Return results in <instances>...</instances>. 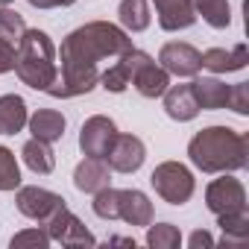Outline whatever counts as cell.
Returning <instances> with one entry per match:
<instances>
[{
	"instance_id": "1",
	"label": "cell",
	"mask_w": 249,
	"mask_h": 249,
	"mask_svg": "<svg viewBox=\"0 0 249 249\" xmlns=\"http://www.w3.org/2000/svg\"><path fill=\"white\" fill-rule=\"evenodd\" d=\"M126 50H132V38L108 21H91L73 30L62 41V68L47 94L56 100L88 94L100 82V62L117 59Z\"/></svg>"
},
{
	"instance_id": "2",
	"label": "cell",
	"mask_w": 249,
	"mask_h": 249,
	"mask_svg": "<svg viewBox=\"0 0 249 249\" xmlns=\"http://www.w3.org/2000/svg\"><path fill=\"white\" fill-rule=\"evenodd\" d=\"M188 156L202 173H234L249 164V138L229 126H205L191 138Z\"/></svg>"
},
{
	"instance_id": "3",
	"label": "cell",
	"mask_w": 249,
	"mask_h": 249,
	"mask_svg": "<svg viewBox=\"0 0 249 249\" xmlns=\"http://www.w3.org/2000/svg\"><path fill=\"white\" fill-rule=\"evenodd\" d=\"M15 73L21 76L24 85L36 88V91H47L56 82V76H59L56 47L47 33L24 30V36L15 47Z\"/></svg>"
},
{
	"instance_id": "4",
	"label": "cell",
	"mask_w": 249,
	"mask_h": 249,
	"mask_svg": "<svg viewBox=\"0 0 249 249\" xmlns=\"http://www.w3.org/2000/svg\"><path fill=\"white\" fill-rule=\"evenodd\" d=\"M120 59H123V65H126V71H129V85H135V91H138L141 97L156 100V97H161V94L167 91L170 73H167L161 65H156V62L150 59V53L132 47V50L123 53Z\"/></svg>"
},
{
	"instance_id": "5",
	"label": "cell",
	"mask_w": 249,
	"mask_h": 249,
	"mask_svg": "<svg viewBox=\"0 0 249 249\" xmlns=\"http://www.w3.org/2000/svg\"><path fill=\"white\" fill-rule=\"evenodd\" d=\"M150 185H153L156 194H159L164 202H170V205H185V202L194 196V188H196L194 173H191L185 164H179V161H161V164L153 170Z\"/></svg>"
},
{
	"instance_id": "6",
	"label": "cell",
	"mask_w": 249,
	"mask_h": 249,
	"mask_svg": "<svg viewBox=\"0 0 249 249\" xmlns=\"http://www.w3.org/2000/svg\"><path fill=\"white\" fill-rule=\"evenodd\" d=\"M205 205L211 214H234V211H246V191L240 185V179L234 176H220L205 188Z\"/></svg>"
},
{
	"instance_id": "7",
	"label": "cell",
	"mask_w": 249,
	"mask_h": 249,
	"mask_svg": "<svg viewBox=\"0 0 249 249\" xmlns=\"http://www.w3.org/2000/svg\"><path fill=\"white\" fill-rule=\"evenodd\" d=\"M15 202H18V211H21L24 217L36 220V223H41V226L65 205V199H62L59 194H53V191H47V188H38V185H27V188L18 185Z\"/></svg>"
},
{
	"instance_id": "8",
	"label": "cell",
	"mask_w": 249,
	"mask_h": 249,
	"mask_svg": "<svg viewBox=\"0 0 249 249\" xmlns=\"http://www.w3.org/2000/svg\"><path fill=\"white\" fill-rule=\"evenodd\" d=\"M44 229H47L50 240H56V243H62V246H94V243H97L94 234L82 226V220H79L68 205H62V208L44 223Z\"/></svg>"
},
{
	"instance_id": "9",
	"label": "cell",
	"mask_w": 249,
	"mask_h": 249,
	"mask_svg": "<svg viewBox=\"0 0 249 249\" xmlns=\"http://www.w3.org/2000/svg\"><path fill=\"white\" fill-rule=\"evenodd\" d=\"M117 135V126H114V120L106 117V114H94L82 123V129H79V150L82 156H91V159H106L111 141Z\"/></svg>"
},
{
	"instance_id": "10",
	"label": "cell",
	"mask_w": 249,
	"mask_h": 249,
	"mask_svg": "<svg viewBox=\"0 0 249 249\" xmlns=\"http://www.w3.org/2000/svg\"><path fill=\"white\" fill-rule=\"evenodd\" d=\"M144 159H147L144 141L135 138V135H120V132L114 135V141L106 153V164L117 173H135L144 164Z\"/></svg>"
},
{
	"instance_id": "11",
	"label": "cell",
	"mask_w": 249,
	"mask_h": 249,
	"mask_svg": "<svg viewBox=\"0 0 249 249\" xmlns=\"http://www.w3.org/2000/svg\"><path fill=\"white\" fill-rule=\"evenodd\" d=\"M159 65L173 76H196L202 71V53L185 41H170L159 50Z\"/></svg>"
},
{
	"instance_id": "12",
	"label": "cell",
	"mask_w": 249,
	"mask_h": 249,
	"mask_svg": "<svg viewBox=\"0 0 249 249\" xmlns=\"http://www.w3.org/2000/svg\"><path fill=\"white\" fill-rule=\"evenodd\" d=\"M117 220L129 223V226H150L153 223V202L147 199V194L126 188L117 191Z\"/></svg>"
},
{
	"instance_id": "13",
	"label": "cell",
	"mask_w": 249,
	"mask_h": 249,
	"mask_svg": "<svg viewBox=\"0 0 249 249\" xmlns=\"http://www.w3.org/2000/svg\"><path fill=\"white\" fill-rule=\"evenodd\" d=\"M108 182H111V167L106 164V159L85 156V161H79L73 170V185L82 194H97V191L108 188Z\"/></svg>"
},
{
	"instance_id": "14",
	"label": "cell",
	"mask_w": 249,
	"mask_h": 249,
	"mask_svg": "<svg viewBox=\"0 0 249 249\" xmlns=\"http://www.w3.org/2000/svg\"><path fill=\"white\" fill-rule=\"evenodd\" d=\"M249 62V47L246 44H234L231 50L223 47H211L202 53V68H208L211 73H231V71H243Z\"/></svg>"
},
{
	"instance_id": "15",
	"label": "cell",
	"mask_w": 249,
	"mask_h": 249,
	"mask_svg": "<svg viewBox=\"0 0 249 249\" xmlns=\"http://www.w3.org/2000/svg\"><path fill=\"white\" fill-rule=\"evenodd\" d=\"M191 91H194V100H196L199 108L217 111V108H226L231 85H226V82H220L214 76H202V79H194L191 82Z\"/></svg>"
},
{
	"instance_id": "16",
	"label": "cell",
	"mask_w": 249,
	"mask_h": 249,
	"mask_svg": "<svg viewBox=\"0 0 249 249\" xmlns=\"http://www.w3.org/2000/svg\"><path fill=\"white\" fill-rule=\"evenodd\" d=\"M161 97H164V111H167L173 120H179V123L194 120V117L199 114V106H196V100H194L191 82H188V85H167V91H164Z\"/></svg>"
},
{
	"instance_id": "17",
	"label": "cell",
	"mask_w": 249,
	"mask_h": 249,
	"mask_svg": "<svg viewBox=\"0 0 249 249\" xmlns=\"http://www.w3.org/2000/svg\"><path fill=\"white\" fill-rule=\"evenodd\" d=\"M27 123H30L33 138L47 141V144L59 141V138L65 135V126H68L65 114H62V111H56V108H38L33 117H27Z\"/></svg>"
},
{
	"instance_id": "18",
	"label": "cell",
	"mask_w": 249,
	"mask_h": 249,
	"mask_svg": "<svg viewBox=\"0 0 249 249\" xmlns=\"http://www.w3.org/2000/svg\"><path fill=\"white\" fill-rule=\"evenodd\" d=\"M156 9H159V24L167 33L188 30L196 21V15L188 6V0H156Z\"/></svg>"
},
{
	"instance_id": "19",
	"label": "cell",
	"mask_w": 249,
	"mask_h": 249,
	"mask_svg": "<svg viewBox=\"0 0 249 249\" xmlns=\"http://www.w3.org/2000/svg\"><path fill=\"white\" fill-rule=\"evenodd\" d=\"M27 103L18 94L0 97V135H18L27 126Z\"/></svg>"
},
{
	"instance_id": "20",
	"label": "cell",
	"mask_w": 249,
	"mask_h": 249,
	"mask_svg": "<svg viewBox=\"0 0 249 249\" xmlns=\"http://www.w3.org/2000/svg\"><path fill=\"white\" fill-rule=\"evenodd\" d=\"M194 15H202V21L214 30H226L231 24V9L229 0H188Z\"/></svg>"
},
{
	"instance_id": "21",
	"label": "cell",
	"mask_w": 249,
	"mask_h": 249,
	"mask_svg": "<svg viewBox=\"0 0 249 249\" xmlns=\"http://www.w3.org/2000/svg\"><path fill=\"white\" fill-rule=\"evenodd\" d=\"M21 156H24V164H27L33 173H38V176H47V173H53V167H56V156H53V150H50L47 141H38V138L27 141L24 150H21Z\"/></svg>"
},
{
	"instance_id": "22",
	"label": "cell",
	"mask_w": 249,
	"mask_h": 249,
	"mask_svg": "<svg viewBox=\"0 0 249 249\" xmlns=\"http://www.w3.org/2000/svg\"><path fill=\"white\" fill-rule=\"evenodd\" d=\"M117 18H120L123 30H129V33H144V30L150 27V6H147V0H120Z\"/></svg>"
},
{
	"instance_id": "23",
	"label": "cell",
	"mask_w": 249,
	"mask_h": 249,
	"mask_svg": "<svg viewBox=\"0 0 249 249\" xmlns=\"http://www.w3.org/2000/svg\"><path fill=\"white\" fill-rule=\"evenodd\" d=\"M217 226L223 229V243H243L249 237V214L234 211V214H220Z\"/></svg>"
},
{
	"instance_id": "24",
	"label": "cell",
	"mask_w": 249,
	"mask_h": 249,
	"mask_svg": "<svg viewBox=\"0 0 249 249\" xmlns=\"http://www.w3.org/2000/svg\"><path fill=\"white\" fill-rule=\"evenodd\" d=\"M21 185V167L9 147H0V191H18Z\"/></svg>"
},
{
	"instance_id": "25",
	"label": "cell",
	"mask_w": 249,
	"mask_h": 249,
	"mask_svg": "<svg viewBox=\"0 0 249 249\" xmlns=\"http://www.w3.org/2000/svg\"><path fill=\"white\" fill-rule=\"evenodd\" d=\"M147 243L153 246V249H176L179 243H182V234H179V229L176 226H170V223H159V226H147Z\"/></svg>"
},
{
	"instance_id": "26",
	"label": "cell",
	"mask_w": 249,
	"mask_h": 249,
	"mask_svg": "<svg viewBox=\"0 0 249 249\" xmlns=\"http://www.w3.org/2000/svg\"><path fill=\"white\" fill-rule=\"evenodd\" d=\"M24 30H27V24H24V18H21L15 9L0 6V38H6L9 44H15V47H18V41H21Z\"/></svg>"
},
{
	"instance_id": "27",
	"label": "cell",
	"mask_w": 249,
	"mask_h": 249,
	"mask_svg": "<svg viewBox=\"0 0 249 249\" xmlns=\"http://www.w3.org/2000/svg\"><path fill=\"white\" fill-rule=\"evenodd\" d=\"M100 82H103L106 91H114V94H120V91L129 88V71H126V65H123L120 56H117V62H114L111 68H106V71L100 73Z\"/></svg>"
},
{
	"instance_id": "28",
	"label": "cell",
	"mask_w": 249,
	"mask_h": 249,
	"mask_svg": "<svg viewBox=\"0 0 249 249\" xmlns=\"http://www.w3.org/2000/svg\"><path fill=\"white\" fill-rule=\"evenodd\" d=\"M91 208H94V214L103 217V220H117V191H114L111 185L103 188V191H97Z\"/></svg>"
},
{
	"instance_id": "29",
	"label": "cell",
	"mask_w": 249,
	"mask_h": 249,
	"mask_svg": "<svg viewBox=\"0 0 249 249\" xmlns=\"http://www.w3.org/2000/svg\"><path fill=\"white\" fill-rule=\"evenodd\" d=\"M12 249H24V246H36V249H47L50 246V234L44 226H36V229H27V231H18L12 240Z\"/></svg>"
},
{
	"instance_id": "30",
	"label": "cell",
	"mask_w": 249,
	"mask_h": 249,
	"mask_svg": "<svg viewBox=\"0 0 249 249\" xmlns=\"http://www.w3.org/2000/svg\"><path fill=\"white\" fill-rule=\"evenodd\" d=\"M226 108H231V111H237V114H249V82H237V85H231Z\"/></svg>"
},
{
	"instance_id": "31",
	"label": "cell",
	"mask_w": 249,
	"mask_h": 249,
	"mask_svg": "<svg viewBox=\"0 0 249 249\" xmlns=\"http://www.w3.org/2000/svg\"><path fill=\"white\" fill-rule=\"evenodd\" d=\"M9 71H15V44L0 38V73H9Z\"/></svg>"
},
{
	"instance_id": "32",
	"label": "cell",
	"mask_w": 249,
	"mask_h": 249,
	"mask_svg": "<svg viewBox=\"0 0 249 249\" xmlns=\"http://www.w3.org/2000/svg\"><path fill=\"white\" fill-rule=\"evenodd\" d=\"M188 246H191V249H199V246H214V237H211L208 231H194V234L188 237Z\"/></svg>"
},
{
	"instance_id": "33",
	"label": "cell",
	"mask_w": 249,
	"mask_h": 249,
	"mask_svg": "<svg viewBox=\"0 0 249 249\" xmlns=\"http://www.w3.org/2000/svg\"><path fill=\"white\" fill-rule=\"evenodd\" d=\"M76 0H30V6L36 9H56V6H71Z\"/></svg>"
},
{
	"instance_id": "34",
	"label": "cell",
	"mask_w": 249,
	"mask_h": 249,
	"mask_svg": "<svg viewBox=\"0 0 249 249\" xmlns=\"http://www.w3.org/2000/svg\"><path fill=\"white\" fill-rule=\"evenodd\" d=\"M12 3V0H0V6H9Z\"/></svg>"
}]
</instances>
